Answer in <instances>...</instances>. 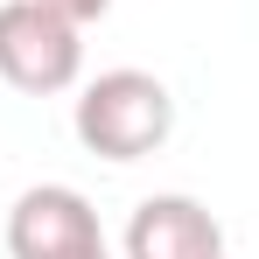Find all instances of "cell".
<instances>
[{"instance_id": "3957f363", "label": "cell", "mask_w": 259, "mask_h": 259, "mask_svg": "<svg viewBox=\"0 0 259 259\" xmlns=\"http://www.w3.org/2000/svg\"><path fill=\"white\" fill-rule=\"evenodd\" d=\"M7 252L14 259H91V252H105V231H98V210L84 203V189L35 182L7 210Z\"/></svg>"}, {"instance_id": "8992f818", "label": "cell", "mask_w": 259, "mask_h": 259, "mask_svg": "<svg viewBox=\"0 0 259 259\" xmlns=\"http://www.w3.org/2000/svg\"><path fill=\"white\" fill-rule=\"evenodd\" d=\"M91 259H112V252H91Z\"/></svg>"}, {"instance_id": "7a4b0ae2", "label": "cell", "mask_w": 259, "mask_h": 259, "mask_svg": "<svg viewBox=\"0 0 259 259\" xmlns=\"http://www.w3.org/2000/svg\"><path fill=\"white\" fill-rule=\"evenodd\" d=\"M84 70V28L42 0H0V77L28 98H56Z\"/></svg>"}, {"instance_id": "277c9868", "label": "cell", "mask_w": 259, "mask_h": 259, "mask_svg": "<svg viewBox=\"0 0 259 259\" xmlns=\"http://www.w3.org/2000/svg\"><path fill=\"white\" fill-rule=\"evenodd\" d=\"M126 259H224V224L196 196H147L126 224Z\"/></svg>"}, {"instance_id": "6da1fadb", "label": "cell", "mask_w": 259, "mask_h": 259, "mask_svg": "<svg viewBox=\"0 0 259 259\" xmlns=\"http://www.w3.org/2000/svg\"><path fill=\"white\" fill-rule=\"evenodd\" d=\"M70 126L98 161H140L175 133V98L154 70H98L77 91Z\"/></svg>"}, {"instance_id": "5b68a950", "label": "cell", "mask_w": 259, "mask_h": 259, "mask_svg": "<svg viewBox=\"0 0 259 259\" xmlns=\"http://www.w3.org/2000/svg\"><path fill=\"white\" fill-rule=\"evenodd\" d=\"M42 7H56L63 21H77V28H91V21H105V7H112V0H42Z\"/></svg>"}]
</instances>
